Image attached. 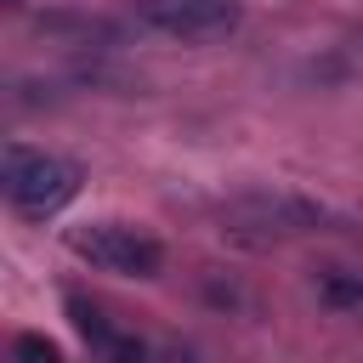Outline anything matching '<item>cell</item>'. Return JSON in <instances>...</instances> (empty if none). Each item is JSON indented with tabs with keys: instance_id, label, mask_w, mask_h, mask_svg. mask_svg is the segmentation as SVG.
Listing matches in <instances>:
<instances>
[{
	"instance_id": "obj_1",
	"label": "cell",
	"mask_w": 363,
	"mask_h": 363,
	"mask_svg": "<svg viewBox=\"0 0 363 363\" xmlns=\"http://www.w3.org/2000/svg\"><path fill=\"white\" fill-rule=\"evenodd\" d=\"M329 221H335V216H329L318 199L284 193V187H250V193H238V199L221 204V238H227V244H250V250L323 233Z\"/></svg>"
},
{
	"instance_id": "obj_2",
	"label": "cell",
	"mask_w": 363,
	"mask_h": 363,
	"mask_svg": "<svg viewBox=\"0 0 363 363\" xmlns=\"http://www.w3.org/2000/svg\"><path fill=\"white\" fill-rule=\"evenodd\" d=\"M0 187H6L11 210L45 221V216H57V210L79 193V164H74V159H57V153H45V147H23V142H11V147H6Z\"/></svg>"
},
{
	"instance_id": "obj_3",
	"label": "cell",
	"mask_w": 363,
	"mask_h": 363,
	"mask_svg": "<svg viewBox=\"0 0 363 363\" xmlns=\"http://www.w3.org/2000/svg\"><path fill=\"white\" fill-rule=\"evenodd\" d=\"M68 250H74L79 261H91L96 272H113V278H159V267H164L159 238L142 233V227H125V221L68 227Z\"/></svg>"
},
{
	"instance_id": "obj_4",
	"label": "cell",
	"mask_w": 363,
	"mask_h": 363,
	"mask_svg": "<svg viewBox=\"0 0 363 363\" xmlns=\"http://www.w3.org/2000/svg\"><path fill=\"white\" fill-rule=\"evenodd\" d=\"M136 17L182 45H210L238 28V0H136Z\"/></svg>"
},
{
	"instance_id": "obj_5",
	"label": "cell",
	"mask_w": 363,
	"mask_h": 363,
	"mask_svg": "<svg viewBox=\"0 0 363 363\" xmlns=\"http://www.w3.org/2000/svg\"><path fill=\"white\" fill-rule=\"evenodd\" d=\"M318 301L329 312H363V272L357 267H323L318 272Z\"/></svg>"
},
{
	"instance_id": "obj_6",
	"label": "cell",
	"mask_w": 363,
	"mask_h": 363,
	"mask_svg": "<svg viewBox=\"0 0 363 363\" xmlns=\"http://www.w3.org/2000/svg\"><path fill=\"white\" fill-rule=\"evenodd\" d=\"M68 318H74V329H79V335H85L96 352H113V346L125 340V335L108 323V312H102V306H91L85 295H68Z\"/></svg>"
},
{
	"instance_id": "obj_7",
	"label": "cell",
	"mask_w": 363,
	"mask_h": 363,
	"mask_svg": "<svg viewBox=\"0 0 363 363\" xmlns=\"http://www.w3.org/2000/svg\"><path fill=\"white\" fill-rule=\"evenodd\" d=\"M11 363H62V352L45 335H17L11 340Z\"/></svg>"
},
{
	"instance_id": "obj_8",
	"label": "cell",
	"mask_w": 363,
	"mask_h": 363,
	"mask_svg": "<svg viewBox=\"0 0 363 363\" xmlns=\"http://www.w3.org/2000/svg\"><path fill=\"white\" fill-rule=\"evenodd\" d=\"M102 363H147V352H142V346H136V340L125 335V340H119L113 352H102Z\"/></svg>"
}]
</instances>
